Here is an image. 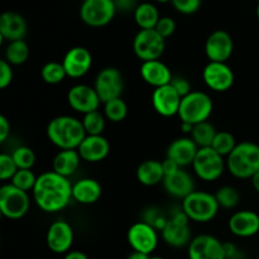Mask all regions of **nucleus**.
<instances>
[{
	"instance_id": "a18cd8bd",
	"label": "nucleus",
	"mask_w": 259,
	"mask_h": 259,
	"mask_svg": "<svg viewBox=\"0 0 259 259\" xmlns=\"http://www.w3.org/2000/svg\"><path fill=\"white\" fill-rule=\"evenodd\" d=\"M115 8L116 10H120V12L128 13L131 10H136L138 7V3L137 0H115Z\"/></svg>"
},
{
	"instance_id": "9b49d317",
	"label": "nucleus",
	"mask_w": 259,
	"mask_h": 259,
	"mask_svg": "<svg viewBox=\"0 0 259 259\" xmlns=\"http://www.w3.org/2000/svg\"><path fill=\"white\" fill-rule=\"evenodd\" d=\"M126 240L134 252L151 255L158 245V234L153 227L144 222H138L128 229Z\"/></svg>"
},
{
	"instance_id": "4d7b16f0",
	"label": "nucleus",
	"mask_w": 259,
	"mask_h": 259,
	"mask_svg": "<svg viewBox=\"0 0 259 259\" xmlns=\"http://www.w3.org/2000/svg\"><path fill=\"white\" fill-rule=\"evenodd\" d=\"M149 259H164V258H162V257H151Z\"/></svg>"
},
{
	"instance_id": "c85d7f7f",
	"label": "nucleus",
	"mask_w": 259,
	"mask_h": 259,
	"mask_svg": "<svg viewBox=\"0 0 259 259\" xmlns=\"http://www.w3.org/2000/svg\"><path fill=\"white\" fill-rule=\"evenodd\" d=\"M159 19L158 9L152 3H142L134 10V20L141 29H154Z\"/></svg>"
},
{
	"instance_id": "4be33fe9",
	"label": "nucleus",
	"mask_w": 259,
	"mask_h": 259,
	"mask_svg": "<svg viewBox=\"0 0 259 259\" xmlns=\"http://www.w3.org/2000/svg\"><path fill=\"white\" fill-rule=\"evenodd\" d=\"M27 22L17 12H4L0 15V37L8 42L24 39L27 34Z\"/></svg>"
},
{
	"instance_id": "c756f323",
	"label": "nucleus",
	"mask_w": 259,
	"mask_h": 259,
	"mask_svg": "<svg viewBox=\"0 0 259 259\" xmlns=\"http://www.w3.org/2000/svg\"><path fill=\"white\" fill-rule=\"evenodd\" d=\"M217 129L209 121H204L194 125V129L191 132V139L196 143L199 148H206V147H211L212 142H214L215 136H217Z\"/></svg>"
},
{
	"instance_id": "2f4dec72",
	"label": "nucleus",
	"mask_w": 259,
	"mask_h": 259,
	"mask_svg": "<svg viewBox=\"0 0 259 259\" xmlns=\"http://www.w3.org/2000/svg\"><path fill=\"white\" fill-rule=\"evenodd\" d=\"M40 77L48 85H57V83H61L67 77V73H66L62 62L51 61V62H47L42 67Z\"/></svg>"
},
{
	"instance_id": "0eeeda50",
	"label": "nucleus",
	"mask_w": 259,
	"mask_h": 259,
	"mask_svg": "<svg viewBox=\"0 0 259 259\" xmlns=\"http://www.w3.org/2000/svg\"><path fill=\"white\" fill-rule=\"evenodd\" d=\"M192 168H194L195 175L200 180L212 182L223 176L225 168H227V161L211 147L199 148V152L192 163Z\"/></svg>"
},
{
	"instance_id": "1a4fd4ad",
	"label": "nucleus",
	"mask_w": 259,
	"mask_h": 259,
	"mask_svg": "<svg viewBox=\"0 0 259 259\" xmlns=\"http://www.w3.org/2000/svg\"><path fill=\"white\" fill-rule=\"evenodd\" d=\"M116 13L113 0H86L81 4V20L89 27H105L113 20Z\"/></svg>"
},
{
	"instance_id": "e433bc0d",
	"label": "nucleus",
	"mask_w": 259,
	"mask_h": 259,
	"mask_svg": "<svg viewBox=\"0 0 259 259\" xmlns=\"http://www.w3.org/2000/svg\"><path fill=\"white\" fill-rule=\"evenodd\" d=\"M12 157L19 169H32L35 163V153L32 148L27 146H20L15 148L12 152Z\"/></svg>"
},
{
	"instance_id": "393cba45",
	"label": "nucleus",
	"mask_w": 259,
	"mask_h": 259,
	"mask_svg": "<svg viewBox=\"0 0 259 259\" xmlns=\"http://www.w3.org/2000/svg\"><path fill=\"white\" fill-rule=\"evenodd\" d=\"M103 187L95 179L85 177L72 184V199L81 205H93L100 200Z\"/></svg>"
},
{
	"instance_id": "b1692460",
	"label": "nucleus",
	"mask_w": 259,
	"mask_h": 259,
	"mask_svg": "<svg viewBox=\"0 0 259 259\" xmlns=\"http://www.w3.org/2000/svg\"><path fill=\"white\" fill-rule=\"evenodd\" d=\"M141 76L144 82L153 86L154 89L169 85L174 78L168 66L159 60L142 62Z\"/></svg>"
},
{
	"instance_id": "2eb2a0df",
	"label": "nucleus",
	"mask_w": 259,
	"mask_h": 259,
	"mask_svg": "<svg viewBox=\"0 0 259 259\" xmlns=\"http://www.w3.org/2000/svg\"><path fill=\"white\" fill-rule=\"evenodd\" d=\"M73 229L70 223L57 220L50 225L46 234V243L51 252L56 254H67L73 244Z\"/></svg>"
},
{
	"instance_id": "f8f14e48",
	"label": "nucleus",
	"mask_w": 259,
	"mask_h": 259,
	"mask_svg": "<svg viewBox=\"0 0 259 259\" xmlns=\"http://www.w3.org/2000/svg\"><path fill=\"white\" fill-rule=\"evenodd\" d=\"M202 80L210 90L225 93L234 85V72L227 62H209L202 70Z\"/></svg>"
},
{
	"instance_id": "20e7f679",
	"label": "nucleus",
	"mask_w": 259,
	"mask_h": 259,
	"mask_svg": "<svg viewBox=\"0 0 259 259\" xmlns=\"http://www.w3.org/2000/svg\"><path fill=\"white\" fill-rule=\"evenodd\" d=\"M212 110H214V104L211 98L204 91L192 90V93L182 98L179 116L184 123L196 125L204 121H209Z\"/></svg>"
},
{
	"instance_id": "423d86ee",
	"label": "nucleus",
	"mask_w": 259,
	"mask_h": 259,
	"mask_svg": "<svg viewBox=\"0 0 259 259\" xmlns=\"http://www.w3.org/2000/svg\"><path fill=\"white\" fill-rule=\"evenodd\" d=\"M30 199L27 191L5 184L0 187V212L10 220L22 219L29 211Z\"/></svg>"
},
{
	"instance_id": "f03ea898",
	"label": "nucleus",
	"mask_w": 259,
	"mask_h": 259,
	"mask_svg": "<svg viewBox=\"0 0 259 259\" xmlns=\"http://www.w3.org/2000/svg\"><path fill=\"white\" fill-rule=\"evenodd\" d=\"M46 132L51 143L58 147L61 151L77 149L88 136L82 121L70 115H60L53 118L48 123Z\"/></svg>"
},
{
	"instance_id": "412c9836",
	"label": "nucleus",
	"mask_w": 259,
	"mask_h": 259,
	"mask_svg": "<svg viewBox=\"0 0 259 259\" xmlns=\"http://www.w3.org/2000/svg\"><path fill=\"white\" fill-rule=\"evenodd\" d=\"M77 151L82 161L89 163H98L109 156L110 144L104 136H86Z\"/></svg>"
},
{
	"instance_id": "cd10ccee",
	"label": "nucleus",
	"mask_w": 259,
	"mask_h": 259,
	"mask_svg": "<svg viewBox=\"0 0 259 259\" xmlns=\"http://www.w3.org/2000/svg\"><path fill=\"white\" fill-rule=\"evenodd\" d=\"M137 180L144 186H156L163 182L164 171L162 162L157 159L142 162L137 168Z\"/></svg>"
},
{
	"instance_id": "6ab92c4d",
	"label": "nucleus",
	"mask_w": 259,
	"mask_h": 259,
	"mask_svg": "<svg viewBox=\"0 0 259 259\" xmlns=\"http://www.w3.org/2000/svg\"><path fill=\"white\" fill-rule=\"evenodd\" d=\"M228 228L238 238H250L259 233V215L252 210L237 211L230 217Z\"/></svg>"
},
{
	"instance_id": "bf43d9fd",
	"label": "nucleus",
	"mask_w": 259,
	"mask_h": 259,
	"mask_svg": "<svg viewBox=\"0 0 259 259\" xmlns=\"http://www.w3.org/2000/svg\"><path fill=\"white\" fill-rule=\"evenodd\" d=\"M113 2H115V0H113Z\"/></svg>"
},
{
	"instance_id": "f257e3e1",
	"label": "nucleus",
	"mask_w": 259,
	"mask_h": 259,
	"mask_svg": "<svg viewBox=\"0 0 259 259\" xmlns=\"http://www.w3.org/2000/svg\"><path fill=\"white\" fill-rule=\"evenodd\" d=\"M35 205L45 212H58L65 209L72 199V184L67 177L55 171L43 172L37 177L32 191Z\"/></svg>"
},
{
	"instance_id": "79ce46f5",
	"label": "nucleus",
	"mask_w": 259,
	"mask_h": 259,
	"mask_svg": "<svg viewBox=\"0 0 259 259\" xmlns=\"http://www.w3.org/2000/svg\"><path fill=\"white\" fill-rule=\"evenodd\" d=\"M154 29L166 39V38L171 37L176 30V22L171 17H161Z\"/></svg>"
},
{
	"instance_id": "c03bdc74",
	"label": "nucleus",
	"mask_w": 259,
	"mask_h": 259,
	"mask_svg": "<svg viewBox=\"0 0 259 259\" xmlns=\"http://www.w3.org/2000/svg\"><path fill=\"white\" fill-rule=\"evenodd\" d=\"M171 85L174 86V89L177 91V94H179L181 98H185V96L189 95L190 93H192L191 83L189 82V80H186L185 77H181V76H176V77L172 78Z\"/></svg>"
},
{
	"instance_id": "37998d69",
	"label": "nucleus",
	"mask_w": 259,
	"mask_h": 259,
	"mask_svg": "<svg viewBox=\"0 0 259 259\" xmlns=\"http://www.w3.org/2000/svg\"><path fill=\"white\" fill-rule=\"evenodd\" d=\"M13 81L12 65L7 60L0 61V89H7Z\"/></svg>"
},
{
	"instance_id": "a19ab883",
	"label": "nucleus",
	"mask_w": 259,
	"mask_h": 259,
	"mask_svg": "<svg viewBox=\"0 0 259 259\" xmlns=\"http://www.w3.org/2000/svg\"><path fill=\"white\" fill-rule=\"evenodd\" d=\"M175 9L181 14H194L201 7V0H172Z\"/></svg>"
},
{
	"instance_id": "aec40b11",
	"label": "nucleus",
	"mask_w": 259,
	"mask_h": 259,
	"mask_svg": "<svg viewBox=\"0 0 259 259\" xmlns=\"http://www.w3.org/2000/svg\"><path fill=\"white\" fill-rule=\"evenodd\" d=\"M199 152V147L196 146L191 137H181L171 142L167 148L166 157L176 162L181 168L187 166H192Z\"/></svg>"
},
{
	"instance_id": "5701e85b",
	"label": "nucleus",
	"mask_w": 259,
	"mask_h": 259,
	"mask_svg": "<svg viewBox=\"0 0 259 259\" xmlns=\"http://www.w3.org/2000/svg\"><path fill=\"white\" fill-rule=\"evenodd\" d=\"M163 187L166 192L177 199H186L195 191V181L191 175L184 168H180L175 174L166 176L163 180Z\"/></svg>"
},
{
	"instance_id": "bb28decb",
	"label": "nucleus",
	"mask_w": 259,
	"mask_h": 259,
	"mask_svg": "<svg viewBox=\"0 0 259 259\" xmlns=\"http://www.w3.org/2000/svg\"><path fill=\"white\" fill-rule=\"evenodd\" d=\"M81 156L77 149H66L60 151L53 158L52 171L63 177H70L75 174L80 167Z\"/></svg>"
},
{
	"instance_id": "72a5a7b5",
	"label": "nucleus",
	"mask_w": 259,
	"mask_h": 259,
	"mask_svg": "<svg viewBox=\"0 0 259 259\" xmlns=\"http://www.w3.org/2000/svg\"><path fill=\"white\" fill-rule=\"evenodd\" d=\"M81 121H82V125L88 136H103L106 118L99 110L85 114Z\"/></svg>"
},
{
	"instance_id": "4468645a",
	"label": "nucleus",
	"mask_w": 259,
	"mask_h": 259,
	"mask_svg": "<svg viewBox=\"0 0 259 259\" xmlns=\"http://www.w3.org/2000/svg\"><path fill=\"white\" fill-rule=\"evenodd\" d=\"M67 101L71 109L82 114V115L99 110V106L101 104L95 88H91L85 83H78V85L72 86L68 90Z\"/></svg>"
},
{
	"instance_id": "473e14b6",
	"label": "nucleus",
	"mask_w": 259,
	"mask_h": 259,
	"mask_svg": "<svg viewBox=\"0 0 259 259\" xmlns=\"http://www.w3.org/2000/svg\"><path fill=\"white\" fill-rule=\"evenodd\" d=\"M104 115L113 123H120L128 115V105L121 98L114 99L104 104Z\"/></svg>"
},
{
	"instance_id": "c9c22d12",
	"label": "nucleus",
	"mask_w": 259,
	"mask_h": 259,
	"mask_svg": "<svg viewBox=\"0 0 259 259\" xmlns=\"http://www.w3.org/2000/svg\"><path fill=\"white\" fill-rule=\"evenodd\" d=\"M214 195L219 202V206L224 207V209H234L239 204L240 195L238 190L233 186L220 187L217 194Z\"/></svg>"
},
{
	"instance_id": "052dcab7",
	"label": "nucleus",
	"mask_w": 259,
	"mask_h": 259,
	"mask_svg": "<svg viewBox=\"0 0 259 259\" xmlns=\"http://www.w3.org/2000/svg\"><path fill=\"white\" fill-rule=\"evenodd\" d=\"M34 259H37V258H34Z\"/></svg>"
},
{
	"instance_id": "6e6552de",
	"label": "nucleus",
	"mask_w": 259,
	"mask_h": 259,
	"mask_svg": "<svg viewBox=\"0 0 259 259\" xmlns=\"http://www.w3.org/2000/svg\"><path fill=\"white\" fill-rule=\"evenodd\" d=\"M164 40L156 29H141L133 39V51L142 62L159 60L166 47Z\"/></svg>"
},
{
	"instance_id": "a211bd4d",
	"label": "nucleus",
	"mask_w": 259,
	"mask_h": 259,
	"mask_svg": "<svg viewBox=\"0 0 259 259\" xmlns=\"http://www.w3.org/2000/svg\"><path fill=\"white\" fill-rule=\"evenodd\" d=\"M181 101L182 98L177 94L171 83L154 89L152 94V105L154 110L164 118L179 115Z\"/></svg>"
},
{
	"instance_id": "6e6d98bb",
	"label": "nucleus",
	"mask_w": 259,
	"mask_h": 259,
	"mask_svg": "<svg viewBox=\"0 0 259 259\" xmlns=\"http://www.w3.org/2000/svg\"><path fill=\"white\" fill-rule=\"evenodd\" d=\"M156 2H158V3H168V2H172V0H156Z\"/></svg>"
},
{
	"instance_id": "8fccbe9b",
	"label": "nucleus",
	"mask_w": 259,
	"mask_h": 259,
	"mask_svg": "<svg viewBox=\"0 0 259 259\" xmlns=\"http://www.w3.org/2000/svg\"><path fill=\"white\" fill-rule=\"evenodd\" d=\"M63 259H89V257L81 250H71L67 254H65Z\"/></svg>"
},
{
	"instance_id": "f704fd0d",
	"label": "nucleus",
	"mask_w": 259,
	"mask_h": 259,
	"mask_svg": "<svg viewBox=\"0 0 259 259\" xmlns=\"http://www.w3.org/2000/svg\"><path fill=\"white\" fill-rule=\"evenodd\" d=\"M237 141H235V137L233 136L229 132H218L217 136H215L214 142H212L211 148L214 149L215 152L220 154L223 157H228L234 148L237 147Z\"/></svg>"
},
{
	"instance_id": "5fc2aeb1",
	"label": "nucleus",
	"mask_w": 259,
	"mask_h": 259,
	"mask_svg": "<svg viewBox=\"0 0 259 259\" xmlns=\"http://www.w3.org/2000/svg\"><path fill=\"white\" fill-rule=\"evenodd\" d=\"M255 14H257V18H258V20H259V4L257 5V10H255Z\"/></svg>"
},
{
	"instance_id": "a878e982",
	"label": "nucleus",
	"mask_w": 259,
	"mask_h": 259,
	"mask_svg": "<svg viewBox=\"0 0 259 259\" xmlns=\"http://www.w3.org/2000/svg\"><path fill=\"white\" fill-rule=\"evenodd\" d=\"M161 233L164 243L172 248L186 247L192 240L189 225L179 224L171 219H168V223Z\"/></svg>"
},
{
	"instance_id": "ddd939ff",
	"label": "nucleus",
	"mask_w": 259,
	"mask_h": 259,
	"mask_svg": "<svg viewBox=\"0 0 259 259\" xmlns=\"http://www.w3.org/2000/svg\"><path fill=\"white\" fill-rule=\"evenodd\" d=\"M187 254L189 259H227L224 243L210 234H201L192 238Z\"/></svg>"
},
{
	"instance_id": "58836bf2",
	"label": "nucleus",
	"mask_w": 259,
	"mask_h": 259,
	"mask_svg": "<svg viewBox=\"0 0 259 259\" xmlns=\"http://www.w3.org/2000/svg\"><path fill=\"white\" fill-rule=\"evenodd\" d=\"M35 182H37V176L33 174L32 169H18L10 184H13L18 189L23 190V191L29 192L33 191Z\"/></svg>"
},
{
	"instance_id": "f3484780",
	"label": "nucleus",
	"mask_w": 259,
	"mask_h": 259,
	"mask_svg": "<svg viewBox=\"0 0 259 259\" xmlns=\"http://www.w3.org/2000/svg\"><path fill=\"white\" fill-rule=\"evenodd\" d=\"M67 77L80 78L85 76L93 67V55L85 47H72L66 52L62 60Z\"/></svg>"
},
{
	"instance_id": "3c124183",
	"label": "nucleus",
	"mask_w": 259,
	"mask_h": 259,
	"mask_svg": "<svg viewBox=\"0 0 259 259\" xmlns=\"http://www.w3.org/2000/svg\"><path fill=\"white\" fill-rule=\"evenodd\" d=\"M149 258H151V255L144 254V253H141V252H134V250L133 253H131L128 257V259H149Z\"/></svg>"
},
{
	"instance_id": "603ef678",
	"label": "nucleus",
	"mask_w": 259,
	"mask_h": 259,
	"mask_svg": "<svg viewBox=\"0 0 259 259\" xmlns=\"http://www.w3.org/2000/svg\"><path fill=\"white\" fill-rule=\"evenodd\" d=\"M192 129H194V125H192V124L184 123V121H181V131L184 132V133H186V134H191Z\"/></svg>"
},
{
	"instance_id": "39448f33",
	"label": "nucleus",
	"mask_w": 259,
	"mask_h": 259,
	"mask_svg": "<svg viewBox=\"0 0 259 259\" xmlns=\"http://www.w3.org/2000/svg\"><path fill=\"white\" fill-rule=\"evenodd\" d=\"M219 202L215 195L206 191H196L182 200V210L195 223H209L219 212Z\"/></svg>"
},
{
	"instance_id": "7ed1b4c3",
	"label": "nucleus",
	"mask_w": 259,
	"mask_h": 259,
	"mask_svg": "<svg viewBox=\"0 0 259 259\" xmlns=\"http://www.w3.org/2000/svg\"><path fill=\"white\" fill-rule=\"evenodd\" d=\"M227 168L237 179H252L259 171V146L253 142L238 143L227 157Z\"/></svg>"
},
{
	"instance_id": "4c0bfd02",
	"label": "nucleus",
	"mask_w": 259,
	"mask_h": 259,
	"mask_svg": "<svg viewBox=\"0 0 259 259\" xmlns=\"http://www.w3.org/2000/svg\"><path fill=\"white\" fill-rule=\"evenodd\" d=\"M142 222L147 223L151 227H153L157 232H162L164 227L168 223V218L163 214L159 209L157 207H148L143 211L142 215Z\"/></svg>"
},
{
	"instance_id": "864d4df0",
	"label": "nucleus",
	"mask_w": 259,
	"mask_h": 259,
	"mask_svg": "<svg viewBox=\"0 0 259 259\" xmlns=\"http://www.w3.org/2000/svg\"><path fill=\"white\" fill-rule=\"evenodd\" d=\"M250 180H252V185L254 187V190L259 194V171Z\"/></svg>"
},
{
	"instance_id": "09e8293b",
	"label": "nucleus",
	"mask_w": 259,
	"mask_h": 259,
	"mask_svg": "<svg viewBox=\"0 0 259 259\" xmlns=\"http://www.w3.org/2000/svg\"><path fill=\"white\" fill-rule=\"evenodd\" d=\"M224 250H225V257L227 259H233L238 255V249L237 245L233 244V243H224Z\"/></svg>"
},
{
	"instance_id": "ea45409f",
	"label": "nucleus",
	"mask_w": 259,
	"mask_h": 259,
	"mask_svg": "<svg viewBox=\"0 0 259 259\" xmlns=\"http://www.w3.org/2000/svg\"><path fill=\"white\" fill-rule=\"evenodd\" d=\"M18 166L15 163L14 158L12 154L2 153L0 154V180L2 181H8L14 177V175L18 172Z\"/></svg>"
},
{
	"instance_id": "7c9ffc66",
	"label": "nucleus",
	"mask_w": 259,
	"mask_h": 259,
	"mask_svg": "<svg viewBox=\"0 0 259 259\" xmlns=\"http://www.w3.org/2000/svg\"><path fill=\"white\" fill-rule=\"evenodd\" d=\"M28 57H29V47L24 42V39L9 42V45L5 48V60L12 66L23 65L27 62Z\"/></svg>"
},
{
	"instance_id": "49530a36",
	"label": "nucleus",
	"mask_w": 259,
	"mask_h": 259,
	"mask_svg": "<svg viewBox=\"0 0 259 259\" xmlns=\"http://www.w3.org/2000/svg\"><path fill=\"white\" fill-rule=\"evenodd\" d=\"M10 134V123L4 115H0V143H4Z\"/></svg>"
},
{
	"instance_id": "13d9d810",
	"label": "nucleus",
	"mask_w": 259,
	"mask_h": 259,
	"mask_svg": "<svg viewBox=\"0 0 259 259\" xmlns=\"http://www.w3.org/2000/svg\"><path fill=\"white\" fill-rule=\"evenodd\" d=\"M83 2H86V0H82V3H83Z\"/></svg>"
},
{
	"instance_id": "de8ad7c7",
	"label": "nucleus",
	"mask_w": 259,
	"mask_h": 259,
	"mask_svg": "<svg viewBox=\"0 0 259 259\" xmlns=\"http://www.w3.org/2000/svg\"><path fill=\"white\" fill-rule=\"evenodd\" d=\"M162 166H163L164 177L175 174V172H177L180 168H181V167H180L176 162L172 161V159H169V158H167V157L163 159V161H162Z\"/></svg>"
},
{
	"instance_id": "dca6fc26",
	"label": "nucleus",
	"mask_w": 259,
	"mask_h": 259,
	"mask_svg": "<svg viewBox=\"0 0 259 259\" xmlns=\"http://www.w3.org/2000/svg\"><path fill=\"white\" fill-rule=\"evenodd\" d=\"M234 42L232 35L225 30L212 32L205 43V53L210 62H227L233 55Z\"/></svg>"
},
{
	"instance_id": "9d476101",
	"label": "nucleus",
	"mask_w": 259,
	"mask_h": 259,
	"mask_svg": "<svg viewBox=\"0 0 259 259\" xmlns=\"http://www.w3.org/2000/svg\"><path fill=\"white\" fill-rule=\"evenodd\" d=\"M101 103H108L121 98L124 90V78L120 71L115 67H105L98 73L94 83Z\"/></svg>"
}]
</instances>
